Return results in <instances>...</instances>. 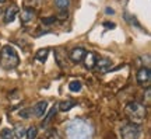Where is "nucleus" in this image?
Wrapping results in <instances>:
<instances>
[{"label": "nucleus", "instance_id": "1", "mask_svg": "<svg viewBox=\"0 0 151 139\" xmlns=\"http://www.w3.org/2000/svg\"><path fill=\"white\" fill-rule=\"evenodd\" d=\"M92 125L83 118H76L66 125L67 139H92Z\"/></svg>", "mask_w": 151, "mask_h": 139}, {"label": "nucleus", "instance_id": "2", "mask_svg": "<svg viewBox=\"0 0 151 139\" xmlns=\"http://www.w3.org/2000/svg\"><path fill=\"white\" fill-rule=\"evenodd\" d=\"M18 63H20V58H18L17 51L13 47L6 45V47L0 49V65H1L3 69H16Z\"/></svg>", "mask_w": 151, "mask_h": 139}, {"label": "nucleus", "instance_id": "3", "mask_svg": "<svg viewBox=\"0 0 151 139\" xmlns=\"http://www.w3.org/2000/svg\"><path fill=\"white\" fill-rule=\"evenodd\" d=\"M124 111H126V115L129 117L130 124L140 125V124L146 119V114H147L146 107L137 101H132V103H129V104H126Z\"/></svg>", "mask_w": 151, "mask_h": 139}, {"label": "nucleus", "instance_id": "4", "mask_svg": "<svg viewBox=\"0 0 151 139\" xmlns=\"http://www.w3.org/2000/svg\"><path fill=\"white\" fill-rule=\"evenodd\" d=\"M140 134H141V129L136 124H127V125L122 127V129H120L122 139H139Z\"/></svg>", "mask_w": 151, "mask_h": 139}, {"label": "nucleus", "instance_id": "5", "mask_svg": "<svg viewBox=\"0 0 151 139\" xmlns=\"http://www.w3.org/2000/svg\"><path fill=\"white\" fill-rule=\"evenodd\" d=\"M84 56H86V49L81 48V47L73 48L70 52H69V58H70L73 62H76V63L81 62V60L84 59Z\"/></svg>", "mask_w": 151, "mask_h": 139}, {"label": "nucleus", "instance_id": "6", "mask_svg": "<svg viewBox=\"0 0 151 139\" xmlns=\"http://www.w3.org/2000/svg\"><path fill=\"white\" fill-rule=\"evenodd\" d=\"M150 79H151V75H150V69L148 68H141L139 72H137V83L139 84H148L150 83Z\"/></svg>", "mask_w": 151, "mask_h": 139}, {"label": "nucleus", "instance_id": "7", "mask_svg": "<svg viewBox=\"0 0 151 139\" xmlns=\"http://www.w3.org/2000/svg\"><path fill=\"white\" fill-rule=\"evenodd\" d=\"M35 17H37V14H35V11L32 9H24L21 11V14H20V20H21L22 24L27 25V24H29V23H32L35 20Z\"/></svg>", "mask_w": 151, "mask_h": 139}, {"label": "nucleus", "instance_id": "8", "mask_svg": "<svg viewBox=\"0 0 151 139\" xmlns=\"http://www.w3.org/2000/svg\"><path fill=\"white\" fill-rule=\"evenodd\" d=\"M97 69L99 73H106V72H109L111 70V68H112V62H111V59L108 58H99L97 60Z\"/></svg>", "mask_w": 151, "mask_h": 139}, {"label": "nucleus", "instance_id": "9", "mask_svg": "<svg viewBox=\"0 0 151 139\" xmlns=\"http://www.w3.org/2000/svg\"><path fill=\"white\" fill-rule=\"evenodd\" d=\"M97 60H98V56L94 52H86V56L83 59V62H84V66H86L88 70H91L95 68V65H97Z\"/></svg>", "mask_w": 151, "mask_h": 139}, {"label": "nucleus", "instance_id": "10", "mask_svg": "<svg viewBox=\"0 0 151 139\" xmlns=\"http://www.w3.org/2000/svg\"><path fill=\"white\" fill-rule=\"evenodd\" d=\"M18 14V7L16 4H11L10 7H7V10L4 13V21L6 23H11L14 21V18Z\"/></svg>", "mask_w": 151, "mask_h": 139}, {"label": "nucleus", "instance_id": "11", "mask_svg": "<svg viewBox=\"0 0 151 139\" xmlns=\"http://www.w3.org/2000/svg\"><path fill=\"white\" fill-rule=\"evenodd\" d=\"M46 107H48V103L46 101H39V103H37V104L34 106L31 111L34 112V115H35V117L41 118V117H43V114L46 112Z\"/></svg>", "mask_w": 151, "mask_h": 139}, {"label": "nucleus", "instance_id": "12", "mask_svg": "<svg viewBox=\"0 0 151 139\" xmlns=\"http://www.w3.org/2000/svg\"><path fill=\"white\" fill-rule=\"evenodd\" d=\"M55 58H56L58 65H59L60 68L63 69V68L66 66V54H63L60 49H58V51H55Z\"/></svg>", "mask_w": 151, "mask_h": 139}, {"label": "nucleus", "instance_id": "13", "mask_svg": "<svg viewBox=\"0 0 151 139\" xmlns=\"http://www.w3.org/2000/svg\"><path fill=\"white\" fill-rule=\"evenodd\" d=\"M76 106V101H73V100H66V101H62L58 104V108H59L60 111H69V110H71V108Z\"/></svg>", "mask_w": 151, "mask_h": 139}, {"label": "nucleus", "instance_id": "14", "mask_svg": "<svg viewBox=\"0 0 151 139\" xmlns=\"http://www.w3.org/2000/svg\"><path fill=\"white\" fill-rule=\"evenodd\" d=\"M49 55V48H43V49H39L37 54H35V59H37L38 62H45L46 60V58H48Z\"/></svg>", "mask_w": 151, "mask_h": 139}, {"label": "nucleus", "instance_id": "15", "mask_svg": "<svg viewBox=\"0 0 151 139\" xmlns=\"http://www.w3.org/2000/svg\"><path fill=\"white\" fill-rule=\"evenodd\" d=\"M13 134H14V136L17 139H22L25 136V128L22 127L21 124H17L16 127H14V129H13Z\"/></svg>", "mask_w": 151, "mask_h": 139}, {"label": "nucleus", "instance_id": "16", "mask_svg": "<svg viewBox=\"0 0 151 139\" xmlns=\"http://www.w3.org/2000/svg\"><path fill=\"white\" fill-rule=\"evenodd\" d=\"M55 4L60 11H66L70 6V0H55Z\"/></svg>", "mask_w": 151, "mask_h": 139}, {"label": "nucleus", "instance_id": "17", "mask_svg": "<svg viewBox=\"0 0 151 139\" xmlns=\"http://www.w3.org/2000/svg\"><path fill=\"white\" fill-rule=\"evenodd\" d=\"M56 111H58V104H53V107L50 108V111H49V114H48V115H46L45 118H43L42 125H46V124L50 122V119H52V117H53L55 114H56Z\"/></svg>", "mask_w": 151, "mask_h": 139}, {"label": "nucleus", "instance_id": "18", "mask_svg": "<svg viewBox=\"0 0 151 139\" xmlns=\"http://www.w3.org/2000/svg\"><path fill=\"white\" fill-rule=\"evenodd\" d=\"M124 20L129 23L130 25H134V27H137V28H141V25L139 24V21H137V18H136L134 16H130L127 13H124Z\"/></svg>", "mask_w": 151, "mask_h": 139}, {"label": "nucleus", "instance_id": "19", "mask_svg": "<svg viewBox=\"0 0 151 139\" xmlns=\"http://www.w3.org/2000/svg\"><path fill=\"white\" fill-rule=\"evenodd\" d=\"M81 87H83L81 82H78V80H73V82H70V84H69V90L73 91V93H78V91L81 90Z\"/></svg>", "mask_w": 151, "mask_h": 139}, {"label": "nucleus", "instance_id": "20", "mask_svg": "<svg viewBox=\"0 0 151 139\" xmlns=\"http://www.w3.org/2000/svg\"><path fill=\"white\" fill-rule=\"evenodd\" d=\"M0 139H14V134H13V129L10 128H4L0 134Z\"/></svg>", "mask_w": 151, "mask_h": 139}, {"label": "nucleus", "instance_id": "21", "mask_svg": "<svg viewBox=\"0 0 151 139\" xmlns=\"http://www.w3.org/2000/svg\"><path fill=\"white\" fill-rule=\"evenodd\" d=\"M25 135H27V139H35L38 135V129L37 127H29L28 131H25Z\"/></svg>", "mask_w": 151, "mask_h": 139}, {"label": "nucleus", "instance_id": "22", "mask_svg": "<svg viewBox=\"0 0 151 139\" xmlns=\"http://www.w3.org/2000/svg\"><path fill=\"white\" fill-rule=\"evenodd\" d=\"M55 21H56V17H45V18H42V24H46V25H50Z\"/></svg>", "mask_w": 151, "mask_h": 139}, {"label": "nucleus", "instance_id": "23", "mask_svg": "<svg viewBox=\"0 0 151 139\" xmlns=\"http://www.w3.org/2000/svg\"><path fill=\"white\" fill-rule=\"evenodd\" d=\"M20 115L24 118H28L29 117V112H28V110H24V111H20Z\"/></svg>", "mask_w": 151, "mask_h": 139}, {"label": "nucleus", "instance_id": "24", "mask_svg": "<svg viewBox=\"0 0 151 139\" xmlns=\"http://www.w3.org/2000/svg\"><path fill=\"white\" fill-rule=\"evenodd\" d=\"M104 25H105L106 28H115V24H113V23H105Z\"/></svg>", "mask_w": 151, "mask_h": 139}, {"label": "nucleus", "instance_id": "25", "mask_svg": "<svg viewBox=\"0 0 151 139\" xmlns=\"http://www.w3.org/2000/svg\"><path fill=\"white\" fill-rule=\"evenodd\" d=\"M105 13H106V14H113V13H115V11H113L112 9H109V7H108V9H106V10H105Z\"/></svg>", "mask_w": 151, "mask_h": 139}, {"label": "nucleus", "instance_id": "26", "mask_svg": "<svg viewBox=\"0 0 151 139\" xmlns=\"http://www.w3.org/2000/svg\"><path fill=\"white\" fill-rule=\"evenodd\" d=\"M6 0H0V4H1V3H4Z\"/></svg>", "mask_w": 151, "mask_h": 139}]
</instances>
